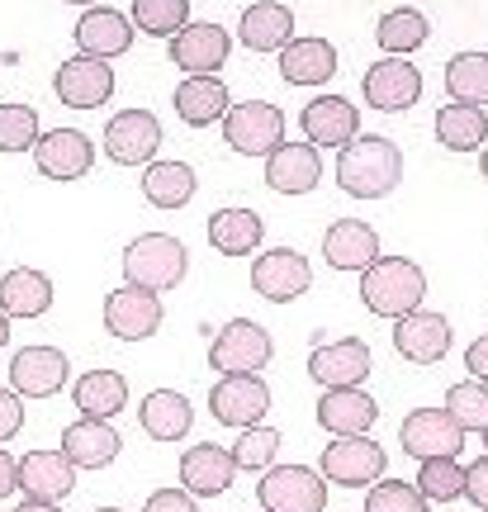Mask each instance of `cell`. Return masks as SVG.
<instances>
[{"mask_svg":"<svg viewBox=\"0 0 488 512\" xmlns=\"http://www.w3.org/2000/svg\"><path fill=\"white\" fill-rule=\"evenodd\" d=\"M29 152L48 181H81L95 166V143L81 128H48V133H38V143Z\"/></svg>","mask_w":488,"mask_h":512,"instance_id":"obj_15","label":"cell"},{"mask_svg":"<svg viewBox=\"0 0 488 512\" xmlns=\"http://www.w3.org/2000/svg\"><path fill=\"white\" fill-rule=\"evenodd\" d=\"M166 43H171V62H176L185 76H218V67L233 53L228 29L214 24V19H190V24L176 29V38H166Z\"/></svg>","mask_w":488,"mask_h":512,"instance_id":"obj_13","label":"cell"},{"mask_svg":"<svg viewBox=\"0 0 488 512\" xmlns=\"http://www.w3.org/2000/svg\"><path fill=\"white\" fill-rule=\"evenodd\" d=\"M308 285H313V266H308L304 252H294V247H266V252H256L252 290L261 294V299L294 304L299 294H308Z\"/></svg>","mask_w":488,"mask_h":512,"instance_id":"obj_12","label":"cell"},{"mask_svg":"<svg viewBox=\"0 0 488 512\" xmlns=\"http://www.w3.org/2000/svg\"><path fill=\"white\" fill-rule=\"evenodd\" d=\"M143 512H199V508H195V494H185V489H157L143 503Z\"/></svg>","mask_w":488,"mask_h":512,"instance_id":"obj_47","label":"cell"},{"mask_svg":"<svg viewBox=\"0 0 488 512\" xmlns=\"http://www.w3.org/2000/svg\"><path fill=\"white\" fill-rule=\"evenodd\" d=\"M53 91L72 110H100L109 95H114V67H109L105 57L76 53L53 72Z\"/></svg>","mask_w":488,"mask_h":512,"instance_id":"obj_17","label":"cell"},{"mask_svg":"<svg viewBox=\"0 0 488 512\" xmlns=\"http://www.w3.org/2000/svg\"><path fill=\"white\" fill-rule=\"evenodd\" d=\"M484 446H488V427H484Z\"/></svg>","mask_w":488,"mask_h":512,"instance_id":"obj_55","label":"cell"},{"mask_svg":"<svg viewBox=\"0 0 488 512\" xmlns=\"http://www.w3.org/2000/svg\"><path fill=\"white\" fill-rule=\"evenodd\" d=\"M76 48L86 57H119L133 48V19L114 5H86V15L76 19Z\"/></svg>","mask_w":488,"mask_h":512,"instance_id":"obj_21","label":"cell"},{"mask_svg":"<svg viewBox=\"0 0 488 512\" xmlns=\"http://www.w3.org/2000/svg\"><path fill=\"white\" fill-rule=\"evenodd\" d=\"M133 29L152 38H176V29L190 24V0H133Z\"/></svg>","mask_w":488,"mask_h":512,"instance_id":"obj_39","label":"cell"},{"mask_svg":"<svg viewBox=\"0 0 488 512\" xmlns=\"http://www.w3.org/2000/svg\"><path fill=\"white\" fill-rule=\"evenodd\" d=\"M308 375L323 384V389H356L370 375V347L361 337H337V342H313L308 356Z\"/></svg>","mask_w":488,"mask_h":512,"instance_id":"obj_18","label":"cell"},{"mask_svg":"<svg viewBox=\"0 0 488 512\" xmlns=\"http://www.w3.org/2000/svg\"><path fill=\"white\" fill-rule=\"evenodd\" d=\"M19 427H24V399H19L15 389H0V446L15 441Z\"/></svg>","mask_w":488,"mask_h":512,"instance_id":"obj_45","label":"cell"},{"mask_svg":"<svg viewBox=\"0 0 488 512\" xmlns=\"http://www.w3.org/2000/svg\"><path fill=\"white\" fill-rule=\"evenodd\" d=\"M266 238V223L256 209L247 204H228V209H214L209 214V247L223 256H252Z\"/></svg>","mask_w":488,"mask_h":512,"instance_id":"obj_30","label":"cell"},{"mask_svg":"<svg viewBox=\"0 0 488 512\" xmlns=\"http://www.w3.org/2000/svg\"><path fill=\"white\" fill-rule=\"evenodd\" d=\"M38 110L34 105H19V100H5L0 105V152H24V147L38 143Z\"/></svg>","mask_w":488,"mask_h":512,"instance_id":"obj_42","label":"cell"},{"mask_svg":"<svg viewBox=\"0 0 488 512\" xmlns=\"http://www.w3.org/2000/svg\"><path fill=\"white\" fill-rule=\"evenodd\" d=\"M19 489H24V498L67 503V494L76 489V465L62 451H29L19 460Z\"/></svg>","mask_w":488,"mask_h":512,"instance_id":"obj_26","label":"cell"},{"mask_svg":"<svg viewBox=\"0 0 488 512\" xmlns=\"http://www.w3.org/2000/svg\"><path fill=\"white\" fill-rule=\"evenodd\" d=\"M365 512H427V498L417 484H403V479H375L370 484V498H365Z\"/></svg>","mask_w":488,"mask_h":512,"instance_id":"obj_44","label":"cell"},{"mask_svg":"<svg viewBox=\"0 0 488 512\" xmlns=\"http://www.w3.org/2000/svg\"><path fill=\"white\" fill-rule=\"evenodd\" d=\"M394 347L413 366H436L451 351V323H446V313L413 309V313H403V318H394Z\"/></svg>","mask_w":488,"mask_h":512,"instance_id":"obj_19","label":"cell"},{"mask_svg":"<svg viewBox=\"0 0 488 512\" xmlns=\"http://www.w3.org/2000/svg\"><path fill=\"white\" fill-rule=\"evenodd\" d=\"M209 413H214V422L237 427V432L256 427L271 413V384L261 375H218L209 384Z\"/></svg>","mask_w":488,"mask_h":512,"instance_id":"obj_8","label":"cell"},{"mask_svg":"<svg viewBox=\"0 0 488 512\" xmlns=\"http://www.w3.org/2000/svg\"><path fill=\"white\" fill-rule=\"evenodd\" d=\"M427 299V271L413 256H380L361 271V304L375 318H403L422 309Z\"/></svg>","mask_w":488,"mask_h":512,"instance_id":"obj_2","label":"cell"},{"mask_svg":"<svg viewBox=\"0 0 488 512\" xmlns=\"http://www.w3.org/2000/svg\"><path fill=\"white\" fill-rule=\"evenodd\" d=\"M261 512H266V508H261Z\"/></svg>","mask_w":488,"mask_h":512,"instance_id":"obj_56","label":"cell"},{"mask_svg":"<svg viewBox=\"0 0 488 512\" xmlns=\"http://www.w3.org/2000/svg\"><path fill=\"white\" fill-rule=\"evenodd\" d=\"M417 489L427 503H455L465 494V465L455 456H436V460H422L417 470Z\"/></svg>","mask_w":488,"mask_h":512,"instance_id":"obj_40","label":"cell"},{"mask_svg":"<svg viewBox=\"0 0 488 512\" xmlns=\"http://www.w3.org/2000/svg\"><path fill=\"white\" fill-rule=\"evenodd\" d=\"M436 143L451 152H479L488 143V114L479 105H441L436 110Z\"/></svg>","mask_w":488,"mask_h":512,"instance_id":"obj_36","label":"cell"},{"mask_svg":"<svg viewBox=\"0 0 488 512\" xmlns=\"http://www.w3.org/2000/svg\"><path fill=\"white\" fill-rule=\"evenodd\" d=\"M398 441H403V451L417 460L460 456V451H465V427H460L446 408H413L408 418L398 422Z\"/></svg>","mask_w":488,"mask_h":512,"instance_id":"obj_16","label":"cell"},{"mask_svg":"<svg viewBox=\"0 0 488 512\" xmlns=\"http://www.w3.org/2000/svg\"><path fill=\"white\" fill-rule=\"evenodd\" d=\"M228 105H233V95L223 86V76H185L181 86H176V114L190 128L223 124Z\"/></svg>","mask_w":488,"mask_h":512,"instance_id":"obj_32","label":"cell"},{"mask_svg":"<svg viewBox=\"0 0 488 512\" xmlns=\"http://www.w3.org/2000/svg\"><path fill=\"white\" fill-rule=\"evenodd\" d=\"M323 181V157L313 143H280L266 157V185L275 195H308Z\"/></svg>","mask_w":488,"mask_h":512,"instance_id":"obj_23","label":"cell"},{"mask_svg":"<svg viewBox=\"0 0 488 512\" xmlns=\"http://www.w3.org/2000/svg\"><path fill=\"white\" fill-rule=\"evenodd\" d=\"M384 465H389L384 446L361 432V437L327 441L323 456H318V475H323L327 484H342V489H365V484H375V479L384 475Z\"/></svg>","mask_w":488,"mask_h":512,"instance_id":"obj_6","label":"cell"},{"mask_svg":"<svg viewBox=\"0 0 488 512\" xmlns=\"http://www.w3.org/2000/svg\"><path fill=\"white\" fill-rule=\"evenodd\" d=\"M403 181V152L384 133H356L337 152V185L356 200H384Z\"/></svg>","mask_w":488,"mask_h":512,"instance_id":"obj_1","label":"cell"},{"mask_svg":"<svg viewBox=\"0 0 488 512\" xmlns=\"http://www.w3.org/2000/svg\"><path fill=\"white\" fill-rule=\"evenodd\" d=\"M15 512H62V503H43V498H24Z\"/></svg>","mask_w":488,"mask_h":512,"instance_id":"obj_50","label":"cell"},{"mask_svg":"<svg viewBox=\"0 0 488 512\" xmlns=\"http://www.w3.org/2000/svg\"><path fill=\"white\" fill-rule=\"evenodd\" d=\"M465 370H470L474 380L488 384V332H484V337H474L470 347H465Z\"/></svg>","mask_w":488,"mask_h":512,"instance_id":"obj_48","label":"cell"},{"mask_svg":"<svg viewBox=\"0 0 488 512\" xmlns=\"http://www.w3.org/2000/svg\"><path fill=\"white\" fill-rule=\"evenodd\" d=\"M138 422L152 441H181L195 422V408L181 389H152L143 403H138Z\"/></svg>","mask_w":488,"mask_h":512,"instance_id":"obj_33","label":"cell"},{"mask_svg":"<svg viewBox=\"0 0 488 512\" xmlns=\"http://www.w3.org/2000/svg\"><path fill=\"white\" fill-rule=\"evenodd\" d=\"M162 294L143 290V285H119V290L105 294V328L119 337V342H147L152 332L162 328Z\"/></svg>","mask_w":488,"mask_h":512,"instance_id":"obj_11","label":"cell"},{"mask_svg":"<svg viewBox=\"0 0 488 512\" xmlns=\"http://www.w3.org/2000/svg\"><path fill=\"white\" fill-rule=\"evenodd\" d=\"M199 190V176L190 162H176V157H166V162H147L143 171V200L157 204V209H185V204L195 200Z\"/></svg>","mask_w":488,"mask_h":512,"instance_id":"obj_34","label":"cell"},{"mask_svg":"<svg viewBox=\"0 0 488 512\" xmlns=\"http://www.w3.org/2000/svg\"><path fill=\"white\" fill-rule=\"evenodd\" d=\"M67 5H95V0H67Z\"/></svg>","mask_w":488,"mask_h":512,"instance_id":"obj_53","label":"cell"},{"mask_svg":"<svg viewBox=\"0 0 488 512\" xmlns=\"http://www.w3.org/2000/svg\"><path fill=\"white\" fill-rule=\"evenodd\" d=\"M465 498L474 508L488 512V456H479L474 465H465Z\"/></svg>","mask_w":488,"mask_h":512,"instance_id":"obj_46","label":"cell"},{"mask_svg":"<svg viewBox=\"0 0 488 512\" xmlns=\"http://www.w3.org/2000/svg\"><path fill=\"white\" fill-rule=\"evenodd\" d=\"M53 309V280L38 266H10L0 275V313L5 318H43Z\"/></svg>","mask_w":488,"mask_h":512,"instance_id":"obj_27","label":"cell"},{"mask_svg":"<svg viewBox=\"0 0 488 512\" xmlns=\"http://www.w3.org/2000/svg\"><path fill=\"white\" fill-rule=\"evenodd\" d=\"M162 152V119L152 110H119L105 124V157L119 166H147Z\"/></svg>","mask_w":488,"mask_h":512,"instance_id":"obj_10","label":"cell"},{"mask_svg":"<svg viewBox=\"0 0 488 512\" xmlns=\"http://www.w3.org/2000/svg\"><path fill=\"white\" fill-rule=\"evenodd\" d=\"M484 181H488V143H484Z\"/></svg>","mask_w":488,"mask_h":512,"instance_id":"obj_52","label":"cell"},{"mask_svg":"<svg viewBox=\"0 0 488 512\" xmlns=\"http://www.w3.org/2000/svg\"><path fill=\"white\" fill-rule=\"evenodd\" d=\"M237 38H242V48H252V53H280L294 38V10L280 5V0H256V5L242 10Z\"/></svg>","mask_w":488,"mask_h":512,"instance_id":"obj_28","label":"cell"},{"mask_svg":"<svg viewBox=\"0 0 488 512\" xmlns=\"http://www.w3.org/2000/svg\"><path fill=\"white\" fill-rule=\"evenodd\" d=\"M375 418H380V403L361 384L356 389H323V399H318V422L332 437H361V432H370Z\"/></svg>","mask_w":488,"mask_h":512,"instance_id":"obj_29","label":"cell"},{"mask_svg":"<svg viewBox=\"0 0 488 512\" xmlns=\"http://www.w3.org/2000/svg\"><path fill=\"white\" fill-rule=\"evenodd\" d=\"M299 128L313 147H346L361 133V114L346 95H313L299 110Z\"/></svg>","mask_w":488,"mask_h":512,"instance_id":"obj_20","label":"cell"},{"mask_svg":"<svg viewBox=\"0 0 488 512\" xmlns=\"http://www.w3.org/2000/svg\"><path fill=\"white\" fill-rule=\"evenodd\" d=\"M124 437L114 432L109 418H76L67 432H62V456L72 460L76 470H105L109 460L119 456Z\"/></svg>","mask_w":488,"mask_h":512,"instance_id":"obj_25","label":"cell"},{"mask_svg":"<svg viewBox=\"0 0 488 512\" xmlns=\"http://www.w3.org/2000/svg\"><path fill=\"white\" fill-rule=\"evenodd\" d=\"M275 451H280V432L256 422V427H242V437L233 441V460L237 470H271Z\"/></svg>","mask_w":488,"mask_h":512,"instance_id":"obj_43","label":"cell"},{"mask_svg":"<svg viewBox=\"0 0 488 512\" xmlns=\"http://www.w3.org/2000/svg\"><path fill=\"white\" fill-rule=\"evenodd\" d=\"M256 498L266 512H323L327 479L308 465H271L256 484Z\"/></svg>","mask_w":488,"mask_h":512,"instance_id":"obj_7","label":"cell"},{"mask_svg":"<svg viewBox=\"0 0 488 512\" xmlns=\"http://www.w3.org/2000/svg\"><path fill=\"white\" fill-rule=\"evenodd\" d=\"M237 475V460L218 441H199L181 456V489L195 498H218Z\"/></svg>","mask_w":488,"mask_h":512,"instance_id":"obj_22","label":"cell"},{"mask_svg":"<svg viewBox=\"0 0 488 512\" xmlns=\"http://www.w3.org/2000/svg\"><path fill=\"white\" fill-rule=\"evenodd\" d=\"M124 280L128 285H143V290H171L181 285L185 271H190V252H185L181 238L171 233H138V238L124 247Z\"/></svg>","mask_w":488,"mask_h":512,"instance_id":"obj_3","label":"cell"},{"mask_svg":"<svg viewBox=\"0 0 488 512\" xmlns=\"http://www.w3.org/2000/svg\"><path fill=\"white\" fill-rule=\"evenodd\" d=\"M19 489V460L0 446V498H10Z\"/></svg>","mask_w":488,"mask_h":512,"instance_id":"obj_49","label":"cell"},{"mask_svg":"<svg viewBox=\"0 0 488 512\" xmlns=\"http://www.w3.org/2000/svg\"><path fill=\"white\" fill-rule=\"evenodd\" d=\"M361 91L370 110L403 114V110H413L417 95H422V72H417L408 57H380V62L365 67Z\"/></svg>","mask_w":488,"mask_h":512,"instance_id":"obj_14","label":"cell"},{"mask_svg":"<svg viewBox=\"0 0 488 512\" xmlns=\"http://www.w3.org/2000/svg\"><path fill=\"white\" fill-rule=\"evenodd\" d=\"M72 403L81 408V418H114L128 408V380L119 370H86L72 384Z\"/></svg>","mask_w":488,"mask_h":512,"instance_id":"obj_35","label":"cell"},{"mask_svg":"<svg viewBox=\"0 0 488 512\" xmlns=\"http://www.w3.org/2000/svg\"><path fill=\"white\" fill-rule=\"evenodd\" d=\"M446 91L455 105H488V53L470 48V53H455L446 62Z\"/></svg>","mask_w":488,"mask_h":512,"instance_id":"obj_38","label":"cell"},{"mask_svg":"<svg viewBox=\"0 0 488 512\" xmlns=\"http://www.w3.org/2000/svg\"><path fill=\"white\" fill-rule=\"evenodd\" d=\"M280 76L290 86H323L337 76V48L327 38H290L280 48Z\"/></svg>","mask_w":488,"mask_h":512,"instance_id":"obj_31","label":"cell"},{"mask_svg":"<svg viewBox=\"0 0 488 512\" xmlns=\"http://www.w3.org/2000/svg\"><path fill=\"white\" fill-rule=\"evenodd\" d=\"M223 138L242 157H271L275 147L285 143V114L275 110L271 100H242L228 105L223 114Z\"/></svg>","mask_w":488,"mask_h":512,"instance_id":"obj_5","label":"cell"},{"mask_svg":"<svg viewBox=\"0 0 488 512\" xmlns=\"http://www.w3.org/2000/svg\"><path fill=\"white\" fill-rule=\"evenodd\" d=\"M323 256L332 271H365L370 261H380V233L365 219H337L323 233Z\"/></svg>","mask_w":488,"mask_h":512,"instance_id":"obj_24","label":"cell"},{"mask_svg":"<svg viewBox=\"0 0 488 512\" xmlns=\"http://www.w3.org/2000/svg\"><path fill=\"white\" fill-rule=\"evenodd\" d=\"M271 356L275 342L256 318H228L209 342V370H218V375H256V370L271 366Z\"/></svg>","mask_w":488,"mask_h":512,"instance_id":"obj_4","label":"cell"},{"mask_svg":"<svg viewBox=\"0 0 488 512\" xmlns=\"http://www.w3.org/2000/svg\"><path fill=\"white\" fill-rule=\"evenodd\" d=\"M5 342H10V318L0 313V347H5Z\"/></svg>","mask_w":488,"mask_h":512,"instance_id":"obj_51","label":"cell"},{"mask_svg":"<svg viewBox=\"0 0 488 512\" xmlns=\"http://www.w3.org/2000/svg\"><path fill=\"white\" fill-rule=\"evenodd\" d=\"M446 413H451L465 432H484L488 427V384L484 380H460L446 389Z\"/></svg>","mask_w":488,"mask_h":512,"instance_id":"obj_41","label":"cell"},{"mask_svg":"<svg viewBox=\"0 0 488 512\" xmlns=\"http://www.w3.org/2000/svg\"><path fill=\"white\" fill-rule=\"evenodd\" d=\"M427 15L413 10V5H398V10H384L380 24H375V43L384 48V57H408L427 43Z\"/></svg>","mask_w":488,"mask_h":512,"instance_id":"obj_37","label":"cell"},{"mask_svg":"<svg viewBox=\"0 0 488 512\" xmlns=\"http://www.w3.org/2000/svg\"><path fill=\"white\" fill-rule=\"evenodd\" d=\"M91 512H124V508H91Z\"/></svg>","mask_w":488,"mask_h":512,"instance_id":"obj_54","label":"cell"},{"mask_svg":"<svg viewBox=\"0 0 488 512\" xmlns=\"http://www.w3.org/2000/svg\"><path fill=\"white\" fill-rule=\"evenodd\" d=\"M72 380V361L62 347L48 342H29L10 356V389L19 399H53L62 384Z\"/></svg>","mask_w":488,"mask_h":512,"instance_id":"obj_9","label":"cell"}]
</instances>
